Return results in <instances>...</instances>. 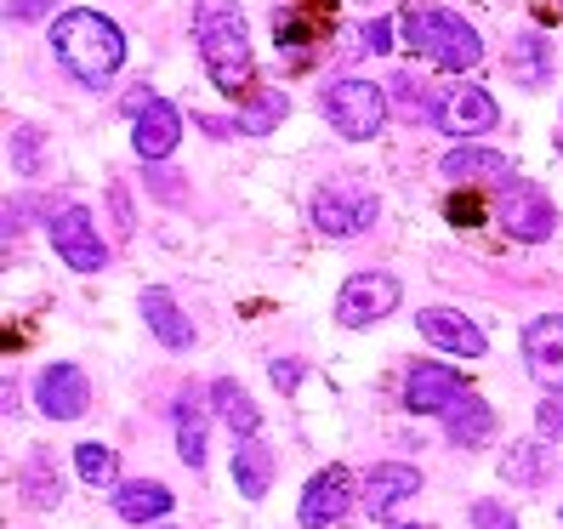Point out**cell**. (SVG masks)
Wrapping results in <instances>:
<instances>
[{
	"label": "cell",
	"mask_w": 563,
	"mask_h": 529,
	"mask_svg": "<svg viewBox=\"0 0 563 529\" xmlns=\"http://www.w3.org/2000/svg\"><path fill=\"white\" fill-rule=\"evenodd\" d=\"M473 529H518V518H512V507H501V502H478V507H473Z\"/></svg>",
	"instance_id": "cell-31"
},
{
	"label": "cell",
	"mask_w": 563,
	"mask_h": 529,
	"mask_svg": "<svg viewBox=\"0 0 563 529\" xmlns=\"http://www.w3.org/2000/svg\"><path fill=\"white\" fill-rule=\"evenodd\" d=\"M558 12H563V0H558Z\"/></svg>",
	"instance_id": "cell-39"
},
{
	"label": "cell",
	"mask_w": 563,
	"mask_h": 529,
	"mask_svg": "<svg viewBox=\"0 0 563 529\" xmlns=\"http://www.w3.org/2000/svg\"><path fill=\"white\" fill-rule=\"evenodd\" d=\"M450 217H455V222H473L478 211H473V200H450Z\"/></svg>",
	"instance_id": "cell-37"
},
{
	"label": "cell",
	"mask_w": 563,
	"mask_h": 529,
	"mask_svg": "<svg viewBox=\"0 0 563 529\" xmlns=\"http://www.w3.org/2000/svg\"><path fill=\"white\" fill-rule=\"evenodd\" d=\"M416 330L433 348H444V353H461V359H484V348H489V337L467 319V313H455V308H421L416 313Z\"/></svg>",
	"instance_id": "cell-14"
},
{
	"label": "cell",
	"mask_w": 563,
	"mask_h": 529,
	"mask_svg": "<svg viewBox=\"0 0 563 529\" xmlns=\"http://www.w3.org/2000/svg\"><path fill=\"white\" fill-rule=\"evenodd\" d=\"M194 46L206 57V75L217 80V91L240 97L251 80V29L240 0H200L194 7Z\"/></svg>",
	"instance_id": "cell-2"
},
{
	"label": "cell",
	"mask_w": 563,
	"mask_h": 529,
	"mask_svg": "<svg viewBox=\"0 0 563 529\" xmlns=\"http://www.w3.org/2000/svg\"><path fill=\"white\" fill-rule=\"evenodd\" d=\"M177 455L188 461L194 473L206 467V410L194 405L188 393H183V399H177Z\"/></svg>",
	"instance_id": "cell-22"
},
{
	"label": "cell",
	"mask_w": 563,
	"mask_h": 529,
	"mask_svg": "<svg viewBox=\"0 0 563 529\" xmlns=\"http://www.w3.org/2000/svg\"><path fill=\"white\" fill-rule=\"evenodd\" d=\"M211 405H217V416L228 421V433H234V439H256L262 433V416H256V405H251V393L240 387V382H217L211 387Z\"/></svg>",
	"instance_id": "cell-21"
},
{
	"label": "cell",
	"mask_w": 563,
	"mask_h": 529,
	"mask_svg": "<svg viewBox=\"0 0 563 529\" xmlns=\"http://www.w3.org/2000/svg\"><path fill=\"white\" fill-rule=\"evenodd\" d=\"M444 177H455V183H507L512 159L495 154V148H450L444 154Z\"/></svg>",
	"instance_id": "cell-19"
},
{
	"label": "cell",
	"mask_w": 563,
	"mask_h": 529,
	"mask_svg": "<svg viewBox=\"0 0 563 529\" xmlns=\"http://www.w3.org/2000/svg\"><path fill=\"white\" fill-rule=\"evenodd\" d=\"M405 529H421V524H405Z\"/></svg>",
	"instance_id": "cell-38"
},
{
	"label": "cell",
	"mask_w": 563,
	"mask_h": 529,
	"mask_svg": "<svg viewBox=\"0 0 563 529\" xmlns=\"http://www.w3.org/2000/svg\"><path fill=\"white\" fill-rule=\"evenodd\" d=\"M358 52H393V23L387 18H371L358 29Z\"/></svg>",
	"instance_id": "cell-32"
},
{
	"label": "cell",
	"mask_w": 563,
	"mask_h": 529,
	"mask_svg": "<svg viewBox=\"0 0 563 529\" xmlns=\"http://www.w3.org/2000/svg\"><path fill=\"white\" fill-rule=\"evenodd\" d=\"M274 41H279V57L290 52L296 63H302V57H308V46L319 41V23H308L296 7H279V12H274Z\"/></svg>",
	"instance_id": "cell-26"
},
{
	"label": "cell",
	"mask_w": 563,
	"mask_h": 529,
	"mask_svg": "<svg viewBox=\"0 0 563 529\" xmlns=\"http://www.w3.org/2000/svg\"><path fill=\"white\" fill-rule=\"evenodd\" d=\"M495 217H501V228H507L512 240H523V245L547 240L552 228H558V211H552V200H547V188H536V183H501Z\"/></svg>",
	"instance_id": "cell-7"
},
{
	"label": "cell",
	"mask_w": 563,
	"mask_h": 529,
	"mask_svg": "<svg viewBox=\"0 0 563 529\" xmlns=\"http://www.w3.org/2000/svg\"><path fill=\"white\" fill-rule=\"evenodd\" d=\"M143 319H148V330H154V337L165 342V348H172V353H183V348H194V319L172 302V290H143Z\"/></svg>",
	"instance_id": "cell-17"
},
{
	"label": "cell",
	"mask_w": 563,
	"mask_h": 529,
	"mask_svg": "<svg viewBox=\"0 0 563 529\" xmlns=\"http://www.w3.org/2000/svg\"><path fill=\"white\" fill-rule=\"evenodd\" d=\"M347 507H353V478H347V467H324V473L308 478L296 518H302V529H330V524L347 518Z\"/></svg>",
	"instance_id": "cell-12"
},
{
	"label": "cell",
	"mask_w": 563,
	"mask_h": 529,
	"mask_svg": "<svg viewBox=\"0 0 563 529\" xmlns=\"http://www.w3.org/2000/svg\"><path fill=\"white\" fill-rule=\"evenodd\" d=\"M75 473L91 484V489H114L120 484V455L109 444H80L75 450Z\"/></svg>",
	"instance_id": "cell-28"
},
{
	"label": "cell",
	"mask_w": 563,
	"mask_h": 529,
	"mask_svg": "<svg viewBox=\"0 0 563 529\" xmlns=\"http://www.w3.org/2000/svg\"><path fill=\"white\" fill-rule=\"evenodd\" d=\"M433 120L450 131V137H478V131H489L495 120H501V109H495V97L484 86H450V91H439Z\"/></svg>",
	"instance_id": "cell-11"
},
{
	"label": "cell",
	"mask_w": 563,
	"mask_h": 529,
	"mask_svg": "<svg viewBox=\"0 0 563 529\" xmlns=\"http://www.w3.org/2000/svg\"><path fill=\"white\" fill-rule=\"evenodd\" d=\"M461 399H467V376L450 365H416L405 376V410L416 416H450Z\"/></svg>",
	"instance_id": "cell-10"
},
{
	"label": "cell",
	"mask_w": 563,
	"mask_h": 529,
	"mask_svg": "<svg viewBox=\"0 0 563 529\" xmlns=\"http://www.w3.org/2000/svg\"><path fill=\"white\" fill-rule=\"evenodd\" d=\"M125 109H131V148H137V159H165L177 148L183 114L165 103V97H148V86H137L125 97Z\"/></svg>",
	"instance_id": "cell-6"
},
{
	"label": "cell",
	"mask_w": 563,
	"mask_h": 529,
	"mask_svg": "<svg viewBox=\"0 0 563 529\" xmlns=\"http://www.w3.org/2000/svg\"><path fill=\"white\" fill-rule=\"evenodd\" d=\"M376 222V194L358 183H330L313 194V228L330 240H353Z\"/></svg>",
	"instance_id": "cell-5"
},
{
	"label": "cell",
	"mask_w": 563,
	"mask_h": 529,
	"mask_svg": "<svg viewBox=\"0 0 563 529\" xmlns=\"http://www.w3.org/2000/svg\"><path fill=\"white\" fill-rule=\"evenodd\" d=\"M12 159H18L23 177L41 172V131H35V125H18V131H12Z\"/></svg>",
	"instance_id": "cell-30"
},
{
	"label": "cell",
	"mask_w": 563,
	"mask_h": 529,
	"mask_svg": "<svg viewBox=\"0 0 563 529\" xmlns=\"http://www.w3.org/2000/svg\"><path fill=\"white\" fill-rule=\"evenodd\" d=\"M52 245L57 256L69 262L75 274H103V262H109V245H103V228L91 222L86 206H69L57 222H52Z\"/></svg>",
	"instance_id": "cell-8"
},
{
	"label": "cell",
	"mask_w": 563,
	"mask_h": 529,
	"mask_svg": "<svg viewBox=\"0 0 563 529\" xmlns=\"http://www.w3.org/2000/svg\"><path fill=\"white\" fill-rule=\"evenodd\" d=\"M52 52H57V63H63V69H69L80 86L103 91V86L120 75V63H125V35H120V23H109L103 12L75 7V12H57V23H52Z\"/></svg>",
	"instance_id": "cell-1"
},
{
	"label": "cell",
	"mask_w": 563,
	"mask_h": 529,
	"mask_svg": "<svg viewBox=\"0 0 563 529\" xmlns=\"http://www.w3.org/2000/svg\"><path fill=\"white\" fill-rule=\"evenodd\" d=\"M387 91H399V109H405V114H421V109H427V97L416 91V80H410V75H393V86H387Z\"/></svg>",
	"instance_id": "cell-34"
},
{
	"label": "cell",
	"mask_w": 563,
	"mask_h": 529,
	"mask_svg": "<svg viewBox=\"0 0 563 529\" xmlns=\"http://www.w3.org/2000/svg\"><path fill=\"white\" fill-rule=\"evenodd\" d=\"M405 41L427 63H439V69H478V63H484L478 29L461 12H444V7H410L405 12Z\"/></svg>",
	"instance_id": "cell-3"
},
{
	"label": "cell",
	"mask_w": 563,
	"mask_h": 529,
	"mask_svg": "<svg viewBox=\"0 0 563 529\" xmlns=\"http://www.w3.org/2000/svg\"><path fill=\"white\" fill-rule=\"evenodd\" d=\"M416 489H421V473L410 467V461H382V467L364 478V513H371V518H387L399 502H410Z\"/></svg>",
	"instance_id": "cell-16"
},
{
	"label": "cell",
	"mask_w": 563,
	"mask_h": 529,
	"mask_svg": "<svg viewBox=\"0 0 563 529\" xmlns=\"http://www.w3.org/2000/svg\"><path fill=\"white\" fill-rule=\"evenodd\" d=\"M114 513L125 524H148V518H165L172 513V489L159 478H131V484H114Z\"/></svg>",
	"instance_id": "cell-18"
},
{
	"label": "cell",
	"mask_w": 563,
	"mask_h": 529,
	"mask_svg": "<svg viewBox=\"0 0 563 529\" xmlns=\"http://www.w3.org/2000/svg\"><path fill=\"white\" fill-rule=\"evenodd\" d=\"M523 365L547 393H563V319H536L523 330Z\"/></svg>",
	"instance_id": "cell-15"
},
{
	"label": "cell",
	"mask_w": 563,
	"mask_h": 529,
	"mask_svg": "<svg viewBox=\"0 0 563 529\" xmlns=\"http://www.w3.org/2000/svg\"><path fill=\"white\" fill-rule=\"evenodd\" d=\"M23 495H29L35 507H57V502H63V478H57V467H52V450H29Z\"/></svg>",
	"instance_id": "cell-25"
},
{
	"label": "cell",
	"mask_w": 563,
	"mask_h": 529,
	"mask_svg": "<svg viewBox=\"0 0 563 529\" xmlns=\"http://www.w3.org/2000/svg\"><path fill=\"white\" fill-rule=\"evenodd\" d=\"M393 308H399V279H393V274H353L342 285V296H336V319L353 324V330L387 319Z\"/></svg>",
	"instance_id": "cell-9"
},
{
	"label": "cell",
	"mask_w": 563,
	"mask_h": 529,
	"mask_svg": "<svg viewBox=\"0 0 563 529\" xmlns=\"http://www.w3.org/2000/svg\"><path fill=\"white\" fill-rule=\"evenodd\" d=\"M536 427H541V439H563V399H541Z\"/></svg>",
	"instance_id": "cell-33"
},
{
	"label": "cell",
	"mask_w": 563,
	"mask_h": 529,
	"mask_svg": "<svg viewBox=\"0 0 563 529\" xmlns=\"http://www.w3.org/2000/svg\"><path fill=\"white\" fill-rule=\"evenodd\" d=\"M46 12H52V0H7V18H18V23H35Z\"/></svg>",
	"instance_id": "cell-35"
},
{
	"label": "cell",
	"mask_w": 563,
	"mask_h": 529,
	"mask_svg": "<svg viewBox=\"0 0 563 529\" xmlns=\"http://www.w3.org/2000/svg\"><path fill=\"white\" fill-rule=\"evenodd\" d=\"M507 69H512V80H518V86H547V75H552V63H547V41H541V35H518V41H512V52H507Z\"/></svg>",
	"instance_id": "cell-23"
},
{
	"label": "cell",
	"mask_w": 563,
	"mask_h": 529,
	"mask_svg": "<svg viewBox=\"0 0 563 529\" xmlns=\"http://www.w3.org/2000/svg\"><path fill=\"white\" fill-rule=\"evenodd\" d=\"M35 405H41V416H52V421H75V416H86L91 410V387H86V376H80V365H46L41 371V382H35Z\"/></svg>",
	"instance_id": "cell-13"
},
{
	"label": "cell",
	"mask_w": 563,
	"mask_h": 529,
	"mask_svg": "<svg viewBox=\"0 0 563 529\" xmlns=\"http://www.w3.org/2000/svg\"><path fill=\"white\" fill-rule=\"evenodd\" d=\"M279 120H285V91H256L251 109L240 114V131H245V137H268Z\"/></svg>",
	"instance_id": "cell-29"
},
{
	"label": "cell",
	"mask_w": 563,
	"mask_h": 529,
	"mask_svg": "<svg viewBox=\"0 0 563 529\" xmlns=\"http://www.w3.org/2000/svg\"><path fill=\"white\" fill-rule=\"evenodd\" d=\"M234 484H240L245 502H262L268 484H274V455L262 450L256 439H234Z\"/></svg>",
	"instance_id": "cell-20"
},
{
	"label": "cell",
	"mask_w": 563,
	"mask_h": 529,
	"mask_svg": "<svg viewBox=\"0 0 563 529\" xmlns=\"http://www.w3.org/2000/svg\"><path fill=\"white\" fill-rule=\"evenodd\" d=\"M444 427H450L455 444H484V439L495 433V416H489L484 399H473V393H467V399H461V405L444 416Z\"/></svg>",
	"instance_id": "cell-24"
},
{
	"label": "cell",
	"mask_w": 563,
	"mask_h": 529,
	"mask_svg": "<svg viewBox=\"0 0 563 529\" xmlns=\"http://www.w3.org/2000/svg\"><path fill=\"white\" fill-rule=\"evenodd\" d=\"M268 376H274L279 393H290L296 382H302V365H296V359H274V371H268Z\"/></svg>",
	"instance_id": "cell-36"
},
{
	"label": "cell",
	"mask_w": 563,
	"mask_h": 529,
	"mask_svg": "<svg viewBox=\"0 0 563 529\" xmlns=\"http://www.w3.org/2000/svg\"><path fill=\"white\" fill-rule=\"evenodd\" d=\"M324 120L342 131L347 143H371L387 120V91L371 80H336L324 86Z\"/></svg>",
	"instance_id": "cell-4"
},
{
	"label": "cell",
	"mask_w": 563,
	"mask_h": 529,
	"mask_svg": "<svg viewBox=\"0 0 563 529\" xmlns=\"http://www.w3.org/2000/svg\"><path fill=\"white\" fill-rule=\"evenodd\" d=\"M547 467H552L547 444H541V439H529V444H512V450H507L501 478H507V484H541V478H547Z\"/></svg>",
	"instance_id": "cell-27"
}]
</instances>
